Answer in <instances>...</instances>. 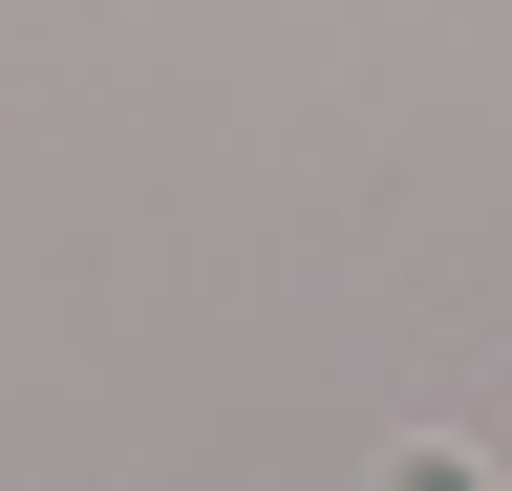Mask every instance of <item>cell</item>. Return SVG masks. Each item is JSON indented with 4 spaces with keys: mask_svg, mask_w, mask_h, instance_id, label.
I'll return each instance as SVG.
<instances>
[{
    "mask_svg": "<svg viewBox=\"0 0 512 491\" xmlns=\"http://www.w3.org/2000/svg\"><path fill=\"white\" fill-rule=\"evenodd\" d=\"M384 491H491V449H470V427H406V449H384Z\"/></svg>",
    "mask_w": 512,
    "mask_h": 491,
    "instance_id": "1",
    "label": "cell"
}]
</instances>
